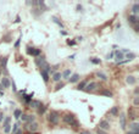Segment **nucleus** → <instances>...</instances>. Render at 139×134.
<instances>
[{
  "instance_id": "nucleus-49",
  "label": "nucleus",
  "mask_w": 139,
  "mask_h": 134,
  "mask_svg": "<svg viewBox=\"0 0 139 134\" xmlns=\"http://www.w3.org/2000/svg\"><path fill=\"white\" fill-rule=\"evenodd\" d=\"M76 9H77V11H82V10H83V6H82V5H79V4H78Z\"/></svg>"
},
{
  "instance_id": "nucleus-3",
  "label": "nucleus",
  "mask_w": 139,
  "mask_h": 134,
  "mask_svg": "<svg viewBox=\"0 0 139 134\" xmlns=\"http://www.w3.org/2000/svg\"><path fill=\"white\" fill-rule=\"evenodd\" d=\"M25 128L29 133H38L39 123H38V122H33V123H29V124H25Z\"/></svg>"
},
{
  "instance_id": "nucleus-53",
  "label": "nucleus",
  "mask_w": 139,
  "mask_h": 134,
  "mask_svg": "<svg viewBox=\"0 0 139 134\" xmlns=\"http://www.w3.org/2000/svg\"><path fill=\"white\" fill-rule=\"evenodd\" d=\"M76 57V55H71V56L68 57V60H73V59H75Z\"/></svg>"
},
{
  "instance_id": "nucleus-6",
  "label": "nucleus",
  "mask_w": 139,
  "mask_h": 134,
  "mask_svg": "<svg viewBox=\"0 0 139 134\" xmlns=\"http://www.w3.org/2000/svg\"><path fill=\"white\" fill-rule=\"evenodd\" d=\"M99 129L101 131H105V132H109L111 129V123L106 120H101L99 122Z\"/></svg>"
},
{
  "instance_id": "nucleus-44",
  "label": "nucleus",
  "mask_w": 139,
  "mask_h": 134,
  "mask_svg": "<svg viewBox=\"0 0 139 134\" xmlns=\"http://www.w3.org/2000/svg\"><path fill=\"white\" fill-rule=\"evenodd\" d=\"M38 10H39V9H32V12L36 15V16H38V15H39V11Z\"/></svg>"
},
{
  "instance_id": "nucleus-26",
  "label": "nucleus",
  "mask_w": 139,
  "mask_h": 134,
  "mask_svg": "<svg viewBox=\"0 0 139 134\" xmlns=\"http://www.w3.org/2000/svg\"><path fill=\"white\" fill-rule=\"evenodd\" d=\"M125 57H126V60H128L129 62H131L132 60H134V59H136L137 55H136V54H133V53H128V54H126Z\"/></svg>"
},
{
  "instance_id": "nucleus-37",
  "label": "nucleus",
  "mask_w": 139,
  "mask_h": 134,
  "mask_svg": "<svg viewBox=\"0 0 139 134\" xmlns=\"http://www.w3.org/2000/svg\"><path fill=\"white\" fill-rule=\"evenodd\" d=\"M64 87H65V83H64V82H59V83L56 84V87H55V90L57 92V90H60V89H62Z\"/></svg>"
},
{
  "instance_id": "nucleus-10",
  "label": "nucleus",
  "mask_w": 139,
  "mask_h": 134,
  "mask_svg": "<svg viewBox=\"0 0 139 134\" xmlns=\"http://www.w3.org/2000/svg\"><path fill=\"white\" fill-rule=\"evenodd\" d=\"M118 116H120V126H121V128L125 131L126 128H127V126H126V120H127V117H126V115L123 112L120 113Z\"/></svg>"
},
{
  "instance_id": "nucleus-19",
  "label": "nucleus",
  "mask_w": 139,
  "mask_h": 134,
  "mask_svg": "<svg viewBox=\"0 0 139 134\" xmlns=\"http://www.w3.org/2000/svg\"><path fill=\"white\" fill-rule=\"evenodd\" d=\"M123 59H125V55L120 51V50H117V51H115V60L117 61V62H121V61H123Z\"/></svg>"
},
{
  "instance_id": "nucleus-42",
  "label": "nucleus",
  "mask_w": 139,
  "mask_h": 134,
  "mask_svg": "<svg viewBox=\"0 0 139 134\" xmlns=\"http://www.w3.org/2000/svg\"><path fill=\"white\" fill-rule=\"evenodd\" d=\"M20 42H21V37L16 40V43H15V48H16V49H18V46H20Z\"/></svg>"
},
{
  "instance_id": "nucleus-22",
  "label": "nucleus",
  "mask_w": 139,
  "mask_h": 134,
  "mask_svg": "<svg viewBox=\"0 0 139 134\" xmlns=\"http://www.w3.org/2000/svg\"><path fill=\"white\" fill-rule=\"evenodd\" d=\"M100 94L104 96H107V98H112L114 96V94H112V92H110L109 89H103L101 92H100Z\"/></svg>"
},
{
  "instance_id": "nucleus-33",
  "label": "nucleus",
  "mask_w": 139,
  "mask_h": 134,
  "mask_svg": "<svg viewBox=\"0 0 139 134\" xmlns=\"http://www.w3.org/2000/svg\"><path fill=\"white\" fill-rule=\"evenodd\" d=\"M46 109H48V107H46V106L43 104V105L38 109V113H39V115H44V113H45V111H46Z\"/></svg>"
},
{
  "instance_id": "nucleus-54",
  "label": "nucleus",
  "mask_w": 139,
  "mask_h": 134,
  "mask_svg": "<svg viewBox=\"0 0 139 134\" xmlns=\"http://www.w3.org/2000/svg\"><path fill=\"white\" fill-rule=\"evenodd\" d=\"M77 40H78V42H82L83 38H82V37H78V38H77Z\"/></svg>"
},
{
  "instance_id": "nucleus-9",
  "label": "nucleus",
  "mask_w": 139,
  "mask_h": 134,
  "mask_svg": "<svg viewBox=\"0 0 139 134\" xmlns=\"http://www.w3.org/2000/svg\"><path fill=\"white\" fill-rule=\"evenodd\" d=\"M128 128L131 132H134V133H139V123L138 122H129Z\"/></svg>"
},
{
  "instance_id": "nucleus-14",
  "label": "nucleus",
  "mask_w": 139,
  "mask_h": 134,
  "mask_svg": "<svg viewBox=\"0 0 139 134\" xmlns=\"http://www.w3.org/2000/svg\"><path fill=\"white\" fill-rule=\"evenodd\" d=\"M79 79H81V76L78 73H73V74H71V77L68 78V82L73 84V83H77Z\"/></svg>"
},
{
  "instance_id": "nucleus-51",
  "label": "nucleus",
  "mask_w": 139,
  "mask_h": 134,
  "mask_svg": "<svg viewBox=\"0 0 139 134\" xmlns=\"http://www.w3.org/2000/svg\"><path fill=\"white\" fill-rule=\"evenodd\" d=\"M20 21H21V18H20V16H17V17H16V20H15V22H16V23H18Z\"/></svg>"
},
{
  "instance_id": "nucleus-15",
  "label": "nucleus",
  "mask_w": 139,
  "mask_h": 134,
  "mask_svg": "<svg viewBox=\"0 0 139 134\" xmlns=\"http://www.w3.org/2000/svg\"><path fill=\"white\" fill-rule=\"evenodd\" d=\"M6 65H7V56L1 57V59H0V70H1V71L7 70Z\"/></svg>"
},
{
  "instance_id": "nucleus-39",
  "label": "nucleus",
  "mask_w": 139,
  "mask_h": 134,
  "mask_svg": "<svg viewBox=\"0 0 139 134\" xmlns=\"http://www.w3.org/2000/svg\"><path fill=\"white\" fill-rule=\"evenodd\" d=\"M11 128H12V126H11V124H9V126H6V127L4 128V132H5V134H10L11 133Z\"/></svg>"
},
{
  "instance_id": "nucleus-30",
  "label": "nucleus",
  "mask_w": 139,
  "mask_h": 134,
  "mask_svg": "<svg viewBox=\"0 0 139 134\" xmlns=\"http://www.w3.org/2000/svg\"><path fill=\"white\" fill-rule=\"evenodd\" d=\"M20 124H21V122H20V121H17V123H15L14 126H12V128H11V132H12V134L16 133V131H17L18 128H20Z\"/></svg>"
},
{
  "instance_id": "nucleus-27",
  "label": "nucleus",
  "mask_w": 139,
  "mask_h": 134,
  "mask_svg": "<svg viewBox=\"0 0 139 134\" xmlns=\"http://www.w3.org/2000/svg\"><path fill=\"white\" fill-rule=\"evenodd\" d=\"M87 83H88V81H82L78 85H77V89H78V90H84V88H86Z\"/></svg>"
},
{
  "instance_id": "nucleus-34",
  "label": "nucleus",
  "mask_w": 139,
  "mask_h": 134,
  "mask_svg": "<svg viewBox=\"0 0 139 134\" xmlns=\"http://www.w3.org/2000/svg\"><path fill=\"white\" fill-rule=\"evenodd\" d=\"M33 122H36V116L34 115H28V120H27V123L26 124L33 123Z\"/></svg>"
},
{
  "instance_id": "nucleus-38",
  "label": "nucleus",
  "mask_w": 139,
  "mask_h": 134,
  "mask_svg": "<svg viewBox=\"0 0 139 134\" xmlns=\"http://www.w3.org/2000/svg\"><path fill=\"white\" fill-rule=\"evenodd\" d=\"M10 87H12V90H14V92H17V88H16V83H15L14 79H10Z\"/></svg>"
},
{
  "instance_id": "nucleus-40",
  "label": "nucleus",
  "mask_w": 139,
  "mask_h": 134,
  "mask_svg": "<svg viewBox=\"0 0 139 134\" xmlns=\"http://www.w3.org/2000/svg\"><path fill=\"white\" fill-rule=\"evenodd\" d=\"M114 56H115V51H112V53H110V54H107V55H106V60H111Z\"/></svg>"
},
{
  "instance_id": "nucleus-7",
  "label": "nucleus",
  "mask_w": 139,
  "mask_h": 134,
  "mask_svg": "<svg viewBox=\"0 0 139 134\" xmlns=\"http://www.w3.org/2000/svg\"><path fill=\"white\" fill-rule=\"evenodd\" d=\"M127 21H128L129 25L136 26V25L139 23V17L138 16H134V15H129L128 17H127Z\"/></svg>"
},
{
  "instance_id": "nucleus-47",
  "label": "nucleus",
  "mask_w": 139,
  "mask_h": 134,
  "mask_svg": "<svg viewBox=\"0 0 139 134\" xmlns=\"http://www.w3.org/2000/svg\"><path fill=\"white\" fill-rule=\"evenodd\" d=\"M67 44L68 45H76V42L75 40H67Z\"/></svg>"
},
{
  "instance_id": "nucleus-36",
  "label": "nucleus",
  "mask_w": 139,
  "mask_h": 134,
  "mask_svg": "<svg viewBox=\"0 0 139 134\" xmlns=\"http://www.w3.org/2000/svg\"><path fill=\"white\" fill-rule=\"evenodd\" d=\"M20 120H21L22 122H25V123H27V120H28V115H27V113H23V112H22L21 117H20Z\"/></svg>"
},
{
  "instance_id": "nucleus-1",
  "label": "nucleus",
  "mask_w": 139,
  "mask_h": 134,
  "mask_svg": "<svg viewBox=\"0 0 139 134\" xmlns=\"http://www.w3.org/2000/svg\"><path fill=\"white\" fill-rule=\"evenodd\" d=\"M60 113L57 112V111H54L51 110L49 113V116H48V121H49L50 124H53V126H57L59 122H60Z\"/></svg>"
},
{
  "instance_id": "nucleus-35",
  "label": "nucleus",
  "mask_w": 139,
  "mask_h": 134,
  "mask_svg": "<svg viewBox=\"0 0 139 134\" xmlns=\"http://www.w3.org/2000/svg\"><path fill=\"white\" fill-rule=\"evenodd\" d=\"M133 106H134V109H137L139 106V96H134L133 98Z\"/></svg>"
},
{
  "instance_id": "nucleus-56",
  "label": "nucleus",
  "mask_w": 139,
  "mask_h": 134,
  "mask_svg": "<svg viewBox=\"0 0 139 134\" xmlns=\"http://www.w3.org/2000/svg\"><path fill=\"white\" fill-rule=\"evenodd\" d=\"M4 89H3V87H1V84H0V92H3Z\"/></svg>"
},
{
  "instance_id": "nucleus-46",
  "label": "nucleus",
  "mask_w": 139,
  "mask_h": 134,
  "mask_svg": "<svg viewBox=\"0 0 139 134\" xmlns=\"http://www.w3.org/2000/svg\"><path fill=\"white\" fill-rule=\"evenodd\" d=\"M138 94H139V88L136 87V88H134V96H138Z\"/></svg>"
},
{
  "instance_id": "nucleus-17",
  "label": "nucleus",
  "mask_w": 139,
  "mask_h": 134,
  "mask_svg": "<svg viewBox=\"0 0 139 134\" xmlns=\"http://www.w3.org/2000/svg\"><path fill=\"white\" fill-rule=\"evenodd\" d=\"M34 62H36V65L40 68V66L45 62V56H44V55H40V56H38L36 60H34Z\"/></svg>"
},
{
  "instance_id": "nucleus-4",
  "label": "nucleus",
  "mask_w": 139,
  "mask_h": 134,
  "mask_svg": "<svg viewBox=\"0 0 139 134\" xmlns=\"http://www.w3.org/2000/svg\"><path fill=\"white\" fill-rule=\"evenodd\" d=\"M75 120H76V117H75L73 113L67 112V113H64V116H62V121H64V123L68 124V126H70V124H71Z\"/></svg>"
},
{
  "instance_id": "nucleus-43",
  "label": "nucleus",
  "mask_w": 139,
  "mask_h": 134,
  "mask_svg": "<svg viewBox=\"0 0 139 134\" xmlns=\"http://www.w3.org/2000/svg\"><path fill=\"white\" fill-rule=\"evenodd\" d=\"M4 118H5V116H4V112H3V111H0V123H3Z\"/></svg>"
},
{
  "instance_id": "nucleus-13",
  "label": "nucleus",
  "mask_w": 139,
  "mask_h": 134,
  "mask_svg": "<svg viewBox=\"0 0 139 134\" xmlns=\"http://www.w3.org/2000/svg\"><path fill=\"white\" fill-rule=\"evenodd\" d=\"M28 105L31 106L32 109H36V110H38V109H39V107H40V106L43 105V102L40 101V100H32V101L29 102Z\"/></svg>"
},
{
  "instance_id": "nucleus-5",
  "label": "nucleus",
  "mask_w": 139,
  "mask_h": 134,
  "mask_svg": "<svg viewBox=\"0 0 139 134\" xmlns=\"http://www.w3.org/2000/svg\"><path fill=\"white\" fill-rule=\"evenodd\" d=\"M27 54L28 55H32L34 57H38L42 55V50L40 49H37V48H31V46H27Z\"/></svg>"
},
{
  "instance_id": "nucleus-32",
  "label": "nucleus",
  "mask_w": 139,
  "mask_h": 134,
  "mask_svg": "<svg viewBox=\"0 0 139 134\" xmlns=\"http://www.w3.org/2000/svg\"><path fill=\"white\" fill-rule=\"evenodd\" d=\"M89 61L92 62V64H94V65H100V64H101V60H100V59H96V57H90Z\"/></svg>"
},
{
  "instance_id": "nucleus-57",
  "label": "nucleus",
  "mask_w": 139,
  "mask_h": 134,
  "mask_svg": "<svg viewBox=\"0 0 139 134\" xmlns=\"http://www.w3.org/2000/svg\"><path fill=\"white\" fill-rule=\"evenodd\" d=\"M0 74H1V70H0Z\"/></svg>"
},
{
  "instance_id": "nucleus-50",
  "label": "nucleus",
  "mask_w": 139,
  "mask_h": 134,
  "mask_svg": "<svg viewBox=\"0 0 139 134\" xmlns=\"http://www.w3.org/2000/svg\"><path fill=\"white\" fill-rule=\"evenodd\" d=\"M133 27H134V32H136V33H138V32H139V28H138V25H136V26H133Z\"/></svg>"
},
{
  "instance_id": "nucleus-20",
  "label": "nucleus",
  "mask_w": 139,
  "mask_h": 134,
  "mask_svg": "<svg viewBox=\"0 0 139 134\" xmlns=\"http://www.w3.org/2000/svg\"><path fill=\"white\" fill-rule=\"evenodd\" d=\"M71 74H72L71 70H70V68H67V70H65L64 72L61 73V79H68V78L71 77Z\"/></svg>"
},
{
  "instance_id": "nucleus-8",
  "label": "nucleus",
  "mask_w": 139,
  "mask_h": 134,
  "mask_svg": "<svg viewBox=\"0 0 139 134\" xmlns=\"http://www.w3.org/2000/svg\"><path fill=\"white\" fill-rule=\"evenodd\" d=\"M0 84L3 87V89H9L10 88V79L9 77H1V81H0Z\"/></svg>"
},
{
  "instance_id": "nucleus-24",
  "label": "nucleus",
  "mask_w": 139,
  "mask_h": 134,
  "mask_svg": "<svg viewBox=\"0 0 139 134\" xmlns=\"http://www.w3.org/2000/svg\"><path fill=\"white\" fill-rule=\"evenodd\" d=\"M138 14H139V4L136 3V4H134V5L132 6V15L137 16Z\"/></svg>"
},
{
  "instance_id": "nucleus-21",
  "label": "nucleus",
  "mask_w": 139,
  "mask_h": 134,
  "mask_svg": "<svg viewBox=\"0 0 139 134\" xmlns=\"http://www.w3.org/2000/svg\"><path fill=\"white\" fill-rule=\"evenodd\" d=\"M40 76H42V78H43V81L45 82V83H48V82H49L50 77H49V73H48V72H45V71H43V70H40Z\"/></svg>"
},
{
  "instance_id": "nucleus-12",
  "label": "nucleus",
  "mask_w": 139,
  "mask_h": 134,
  "mask_svg": "<svg viewBox=\"0 0 139 134\" xmlns=\"http://www.w3.org/2000/svg\"><path fill=\"white\" fill-rule=\"evenodd\" d=\"M126 83L128 85H134L137 83V78L134 77V76H132V74H128V76L126 77Z\"/></svg>"
},
{
  "instance_id": "nucleus-52",
  "label": "nucleus",
  "mask_w": 139,
  "mask_h": 134,
  "mask_svg": "<svg viewBox=\"0 0 139 134\" xmlns=\"http://www.w3.org/2000/svg\"><path fill=\"white\" fill-rule=\"evenodd\" d=\"M126 134H139V133H134V132H131V131H128V132H126Z\"/></svg>"
},
{
  "instance_id": "nucleus-18",
  "label": "nucleus",
  "mask_w": 139,
  "mask_h": 134,
  "mask_svg": "<svg viewBox=\"0 0 139 134\" xmlns=\"http://www.w3.org/2000/svg\"><path fill=\"white\" fill-rule=\"evenodd\" d=\"M109 115H111L112 117H117L120 115V110H118V106H114L112 109H110L109 111Z\"/></svg>"
},
{
  "instance_id": "nucleus-2",
  "label": "nucleus",
  "mask_w": 139,
  "mask_h": 134,
  "mask_svg": "<svg viewBox=\"0 0 139 134\" xmlns=\"http://www.w3.org/2000/svg\"><path fill=\"white\" fill-rule=\"evenodd\" d=\"M100 88V84L96 83V82H90V83H87L86 88H84V92L87 93H94L96 92V89Z\"/></svg>"
},
{
  "instance_id": "nucleus-31",
  "label": "nucleus",
  "mask_w": 139,
  "mask_h": 134,
  "mask_svg": "<svg viewBox=\"0 0 139 134\" xmlns=\"http://www.w3.org/2000/svg\"><path fill=\"white\" fill-rule=\"evenodd\" d=\"M10 122H11V117H5V118H4V121H3V128H5L6 126H9V124H10Z\"/></svg>"
},
{
  "instance_id": "nucleus-23",
  "label": "nucleus",
  "mask_w": 139,
  "mask_h": 134,
  "mask_svg": "<svg viewBox=\"0 0 139 134\" xmlns=\"http://www.w3.org/2000/svg\"><path fill=\"white\" fill-rule=\"evenodd\" d=\"M54 82H56V83H59V82L61 81V72H55V73L53 74V78H51Z\"/></svg>"
},
{
  "instance_id": "nucleus-28",
  "label": "nucleus",
  "mask_w": 139,
  "mask_h": 134,
  "mask_svg": "<svg viewBox=\"0 0 139 134\" xmlns=\"http://www.w3.org/2000/svg\"><path fill=\"white\" fill-rule=\"evenodd\" d=\"M70 127H72L73 128V129H76V131H77V129H78L79 127H81V124H79V122L77 120H75L73 121V122H72L71 124H70Z\"/></svg>"
},
{
  "instance_id": "nucleus-25",
  "label": "nucleus",
  "mask_w": 139,
  "mask_h": 134,
  "mask_svg": "<svg viewBox=\"0 0 139 134\" xmlns=\"http://www.w3.org/2000/svg\"><path fill=\"white\" fill-rule=\"evenodd\" d=\"M21 115H22V110H20V109H16V110H14V118H16V120H20V117H21Z\"/></svg>"
},
{
  "instance_id": "nucleus-41",
  "label": "nucleus",
  "mask_w": 139,
  "mask_h": 134,
  "mask_svg": "<svg viewBox=\"0 0 139 134\" xmlns=\"http://www.w3.org/2000/svg\"><path fill=\"white\" fill-rule=\"evenodd\" d=\"M96 134H109V132H105V131H101V129H96Z\"/></svg>"
},
{
  "instance_id": "nucleus-55",
  "label": "nucleus",
  "mask_w": 139,
  "mask_h": 134,
  "mask_svg": "<svg viewBox=\"0 0 139 134\" xmlns=\"http://www.w3.org/2000/svg\"><path fill=\"white\" fill-rule=\"evenodd\" d=\"M23 134H39V133H29V132H27V133H23Z\"/></svg>"
},
{
  "instance_id": "nucleus-16",
  "label": "nucleus",
  "mask_w": 139,
  "mask_h": 134,
  "mask_svg": "<svg viewBox=\"0 0 139 134\" xmlns=\"http://www.w3.org/2000/svg\"><path fill=\"white\" fill-rule=\"evenodd\" d=\"M95 74H96V77L99 78L100 81H103V82H107V81H109V77H107V74H105L104 72H100V71H98Z\"/></svg>"
},
{
  "instance_id": "nucleus-45",
  "label": "nucleus",
  "mask_w": 139,
  "mask_h": 134,
  "mask_svg": "<svg viewBox=\"0 0 139 134\" xmlns=\"http://www.w3.org/2000/svg\"><path fill=\"white\" fill-rule=\"evenodd\" d=\"M79 134H92L90 131H79Z\"/></svg>"
},
{
  "instance_id": "nucleus-48",
  "label": "nucleus",
  "mask_w": 139,
  "mask_h": 134,
  "mask_svg": "<svg viewBox=\"0 0 139 134\" xmlns=\"http://www.w3.org/2000/svg\"><path fill=\"white\" fill-rule=\"evenodd\" d=\"M15 134H23V131H22V128H21V127L18 128V129L16 131V133H15Z\"/></svg>"
},
{
  "instance_id": "nucleus-29",
  "label": "nucleus",
  "mask_w": 139,
  "mask_h": 134,
  "mask_svg": "<svg viewBox=\"0 0 139 134\" xmlns=\"http://www.w3.org/2000/svg\"><path fill=\"white\" fill-rule=\"evenodd\" d=\"M53 21L55 22V23H56V25L59 26V27H60L61 29H64V28H65V26L62 25V23H61V21H59V18H57V17H55V16H53Z\"/></svg>"
},
{
  "instance_id": "nucleus-11",
  "label": "nucleus",
  "mask_w": 139,
  "mask_h": 134,
  "mask_svg": "<svg viewBox=\"0 0 139 134\" xmlns=\"http://www.w3.org/2000/svg\"><path fill=\"white\" fill-rule=\"evenodd\" d=\"M128 118L131 120V122H137L138 116H137V113L134 112V109H129L128 110Z\"/></svg>"
}]
</instances>
